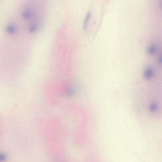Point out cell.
I'll list each match as a JSON object with an SVG mask.
<instances>
[{"mask_svg":"<svg viewBox=\"0 0 162 162\" xmlns=\"http://www.w3.org/2000/svg\"><path fill=\"white\" fill-rule=\"evenodd\" d=\"M150 110L152 112H155L157 110V106L155 104H152L150 106Z\"/></svg>","mask_w":162,"mask_h":162,"instance_id":"obj_4","label":"cell"},{"mask_svg":"<svg viewBox=\"0 0 162 162\" xmlns=\"http://www.w3.org/2000/svg\"><path fill=\"white\" fill-rule=\"evenodd\" d=\"M91 14L90 13H88L86 16L84 21L83 27L84 29H86L87 27L89 20L91 17Z\"/></svg>","mask_w":162,"mask_h":162,"instance_id":"obj_2","label":"cell"},{"mask_svg":"<svg viewBox=\"0 0 162 162\" xmlns=\"http://www.w3.org/2000/svg\"><path fill=\"white\" fill-rule=\"evenodd\" d=\"M156 48L154 45H151L147 49V52L150 54H154L156 52Z\"/></svg>","mask_w":162,"mask_h":162,"instance_id":"obj_3","label":"cell"},{"mask_svg":"<svg viewBox=\"0 0 162 162\" xmlns=\"http://www.w3.org/2000/svg\"><path fill=\"white\" fill-rule=\"evenodd\" d=\"M154 72L151 68H147L144 70L143 76L145 79L149 80L154 75Z\"/></svg>","mask_w":162,"mask_h":162,"instance_id":"obj_1","label":"cell"},{"mask_svg":"<svg viewBox=\"0 0 162 162\" xmlns=\"http://www.w3.org/2000/svg\"><path fill=\"white\" fill-rule=\"evenodd\" d=\"M158 62L160 64H162V54L159 57L158 59Z\"/></svg>","mask_w":162,"mask_h":162,"instance_id":"obj_5","label":"cell"}]
</instances>
